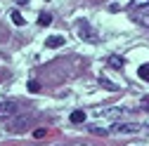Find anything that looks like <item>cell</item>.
<instances>
[{
	"instance_id": "obj_11",
	"label": "cell",
	"mask_w": 149,
	"mask_h": 146,
	"mask_svg": "<svg viewBox=\"0 0 149 146\" xmlns=\"http://www.w3.org/2000/svg\"><path fill=\"white\" fill-rule=\"evenodd\" d=\"M81 35H83V38H90L92 43L97 40V35H95V31H92L90 26H81Z\"/></svg>"
},
{
	"instance_id": "obj_4",
	"label": "cell",
	"mask_w": 149,
	"mask_h": 146,
	"mask_svg": "<svg viewBox=\"0 0 149 146\" xmlns=\"http://www.w3.org/2000/svg\"><path fill=\"white\" fill-rule=\"evenodd\" d=\"M97 116H102V118H116V120H121V118L125 116V108H102V111H97Z\"/></svg>"
},
{
	"instance_id": "obj_5",
	"label": "cell",
	"mask_w": 149,
	"mask_h": 146,
	"mask_svg": "<svg viewBox=\"0 0 149 146\" xmlns=\"http://www.w3.org/2000/svg\"><path fill=\"white\" fill-rule=\"evenodd\" d=\"M130 10L133 12H149V0H130Z\"/></svg>"
},
{
	"instance_id": "obj_14",
	"label": "cell",
	"mask_w": 149,
	"mask_h": 146,
	"mask_svg": "<svg viewBox=\"0 0 149 146\" xmlns=\"http://www.w3.org/2000/svg\"><path fill=\"white\" fill-rule=\"evenodd\" d=\"M135 19L140 21V26H149V17H137V14H135Z\"/></svg>"
},
{
	"instance_id": "obj_13",
	"label": "cell",
	"mask_w": 149,
	"mask_h": 146,
	"mask_svg": "<svg viewBox=\"0 0 149 146\" xmlns=\"http://www.w3.org/2000/svg\"><path fill=\"white\" fill-rule=\"evenodd\" d=\"M137 73H140V78H142L144 83H149V64H142Z\"/></svg>"
},
{
	"instance_id": "obj_2",
	"label": "cell",
	"mask_w": 149,
	"mask_h": 146,
	"mask_svg": "<svg viewBox=\"0 0 149 146\" xmlns=\"http://www.w3.org/2000/svg\"><path fill=\"white\" fill-rule=\"evenodd\" d=\"M31 123H33V118L31 116H12V120L7 123V130L12 132V134H22V132H26L29 127H31Z\"/></svg>"
},
{
	"instance_id": "obj_6",
	"label": "cell",
	"mask_w": 149,
	"mask_h": 146,
	"mask_svg": "<svg viewBox=\"0 0 149 146\" xmlns=\"http://www.w3.org/2000/svg\"><path fill=\"white\" fill-rule=\"evenodd\" d=\"M45 45H47V47H52V50H57V47H62V45H64V38H62V35H50V38L45 40Z\"/></svg>"
},
{
	"instance_id": "obj_3",
	"label": "cell",
	"mask_w": 149,
	"mask_h": 146,
	"mask_svg": "<svg viewBox=\"0 0 149 146\" xmlns=\"http://www.w3.org/2000/svg\"><path fill=\"white\" fill-rule=\"evenodd\" d=\"M17 113V101L7 99V101H0V118H12Z\"/></svg>"
},
{
	"instance_id": "obj_16",
	"label": "cell",
	"mask_w": 149,
	"mask_h": 146,
	"mask_svg": "<svg viewBox=\"0 0 149 146\" xmlns=\"http://www.w3.org/2000/svg\"><path fill=\"white\" fill-rule=\"evenodd\" d=\"M29 90H31V92H38L40 85H38V83H29Z\"/></svg>"
},
{
	"instance_id": "obj_7",
	"label": "cell",
	"mask_w": 149,
	"mask_h": 146,
	"mask_svg": "<svg viewBox=\"0 0 149 146\" xmlns=\"http://www.w3.org/2000/svg\"><path fill=\"white\" fill-rule=\"evenodd\" d=\"M107 64H109L111 68H123V59L118 57V54H111V57L107 59Z\"/></svg>"
},
{
	"instance_id": "obj_1",
	"label": "cell",
	"mask_w": 149,
	"mask_h": 146,
	"mask_svg": "<svg viewBox=\"0 0 149 146\" xmlns=\"http://www.w3.org/2000/svg\"><path fill=\"white\" fill-rule=\"evenodd\" d=\"M142 130H144V125H140V123H125V120H116L114 125L109 127V132L111 134H118V137L135 134V132H142Z\"/></svg>"
},
{
	"instance_id": "obj_17",
	"label": "cell",
	"mask_w": 149,
	"mask_h": 146,
	"mask_svg": "<svg viewBox=\"0 0 149 146\" xmlns=\"http://www.w3.org/2000/svg\"><path fill=\"white\" fill-rule=\"evenodd\" d=\"M142 108L149 113V97H144V99H142Z\"/></svg>"
},
{
	"instance_id": "obj_19",
	"label": "cell",
	"mask_w": 149,
	"mask_h": 146,
	"mask_svg": "<svg viewBox=\"0 0 149 146\" xmlns=\"http://www.w3.org/2000/svg\"><path fill=\"white\" fill-rule=\"evenodd\" d=\"M144 130H149V120H147V123H144Z\"/></svg>"
},
{
	"instance_id": "obj_8",
	"label": "cell",
	"mask_w": 149,
	"mask_h": 146,
	"mask_svg": "<svg viewBox=\"0 0 149 146\" xmlns=\"http://www.w3.org/2000/svg\"><path fill=\"white\" fill-rule=\"evenodd\" d=\"M88 132H92V134H104V137L111 134V132H109V127H100V125H90V127H88Z\"/></svg>"
},
{
	"instance_id": "obj_10",
	"label": "cell",
	"mask_w": 149,
	"mask_h": 146,
	"mask_svg": "<svg viewBox=\"0 0 149 146\" xmlns=\"http://www.w3.org/2000/svg\"><path fill=\"white\" fill-rule=\"evenodd\" d=\"M10 19H12L17 26H24V17H22L19 10H12V12H10Z\"/></svg>"
},
{
	"instance_id": "obj_9",
	"label": "cell",
	"mask_w": 149,
	"mask_h": 146,
	"mask_svg": "<svg viewBox=\"0 0 149 146\" xmlns=\"http://www.w3.org/2000/svg\"><path fill=\"white\" fill-rule=\"evenodd\" d=\"M38 24H40V26H50V24H52V14H50V12H40V14H38Z\"/></svg>"
},
{
	"instance_id": "obj_12",
	"label": "cell",
	"mask_w": 149,
	"mask_h": 146,
	"mask_svg": "<svg viewBox=\"0 0 149 146\" xmlns=\"http://www.w3.org/2000/svg\"><path fill=\"white\" fill-rule=\"evenodd\" d=\"M83 120H85V113H83V111H73V113H71V123H76V125H81Z\"/></svg>"
},
{
	"instance_id": "obj_15",
	"label": "cell",
	"mask_w": 149,
	"mask_h": 146,
	"mask_svg": "<svg viewBox=\"0 0 149 146\" xmlns=\"http://www.w3.org/2000/svg\"><path fill=\"white\" fill-rule=\"evenodd\" d=\"M45 134H47V132L43 130V127H40V130H36V132H33V137H36V139H43Z\"/></svg>"
},
{
	"instance_id": "obj_18",
	"label": "cell",
	"mask_w": 149,
	"mask_h": 146,
	"mask_svg": "<svg viewBox=\"0 0 149 146\" xmlns=\"http://www.w3.org/2000/svg\"><path fill=\"white\" fill-rule=\"evenodd\" d=\"M17 5H26V0H17Z\"/></svg>"
}]
</instances>
